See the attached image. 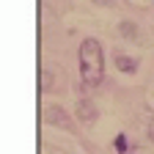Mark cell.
<instances>
[{
  "label": "cell",
  "mask_w": 154,
  "mask_h": 154,
  "mask_svg": "<svg viewBox=\"0 0 154 154\" xmlns=\"http://www.w3.org/2000/svg\"><path fill=\"white\" fill-rule=\"evenodd\" d=\"M80 77H83V85L96 88L105 77V55H102V44L99 38H83L80 42Z\"/></svg>",
  "instance_id": "6da1fadb"
},
{
  "label": "cell",
  "mask_w": 154,
  "mask_h": 154,
  "mask_svg": "<svg viewBox=\"0 0 154 154\" xmlns=\"http://www.w3.org/2000/svg\"><path fill=\"white\" fill-rule=\"evenodd\" d=\"M44 119H47L50 127H58V129H63V132H74V129H77L74 121H72V116H69L61 105H50V107L44 110Z\"/></svg>",
  "instance_id": "7a4b0ae2"
},
{
  "label": "cell",
  "mask_w": 154,
  "mask_h": 154,
  "mask_svg": "<svg viewBox=\"0 0 154 154\" xmlns=\"http://www.w3.org/2000/svg\"><path fill=\"white\" fill-rule=\"evenodd\" d=\"M96 116H99V110H96V105L91 102V99H80L77 102V119L80 121H96Z\"/></svg>",
  "instance_id": "3957f363"
},
{
  "label": "cell",
  "mask_w": 154,
  "mask_h": 154,
  "mask_svg": "<svg viewBox=\"0 0 154 154\" xmlns=\"http://www.w3.org/2000/svg\"><path fill=\"white\" fill-rule=\"evenodd\" d=\"M138 66H140V61L138 58H132V55H116V69H121L124 74H135L138 72Z\"/></svg>",
  "instance_id": "277c9868"
},
{
  "label": "cell",
  "mask_w": 154,
  "mask_h": 154,
  "mask_svg": "<svg viewBox=\"0 0 154 154\" xmlns=\"http://www.w3.org/2000/svg\"><path fill=\"white\" fill-rule=\"evenodd\" d=\"M113 146H116V151H119V154H127V151H129L127 135H124V132H119V135H116V140H113Z\"/></svg>",
  "instance_id": "5b68a950"
},
{
  "label": "cell",
  "mask_w": 154,
  "mask_h": 154,
  "mask_svg": "<svg viewBox=\"0 0 154 154\" xmlns=\"http://www.w3.org/2000/svg\"><path fill=\"white\" fill-rule=\"evenodd\" d=\"M121 33L129 38V42H138V28H135L132 22H121Z\"/></svg>",
  "instance_id": "8992f818"
},
{
  "label": "cell",
  "mask_w": 154,
  "mask_h": 154,
  "mask_svg": "<svg viewBox=\"0 0 154 154\" xmlns=\"http://www.w3.org/2000/svg\"><path fill=\"white\" fill-rule=\"evenodd\" d=\"M50 85H52V83H50V80H47V74H44V72H42V91H47V88H50Z\"/></svg>",
  "instance_id": "52a82bcc"
},
{
  "label": "cell",
  "mask_w": 154,
  "mask_h": 154,
  "mask_svg": "<svg viewBox=\"0 0 154 154\" xmlns=\"http://www.w3.org/2000/svg\"><path fill=\"white\" fill-rule=\"evenodd\" d=\"M149 138H151V143H154V119L149 121Z\"/></svg>",
  "instance_id": "ba28073f"
},
{
  "label": "cell",
  "mask_w": 154,
  "mask_h": 154,
  "mask_svg": "<svg viewBox=\"0 0 154 154\" xmlns=\"http://www.w3.org/2000/svg\"><path fill=\"white\" fill-rule=\"evenodd\" d=\"M94 3H96V6H113L116 0H94Z\"/></svg>",
  "instance_id": "9c48e42d"
}]
</instances>
